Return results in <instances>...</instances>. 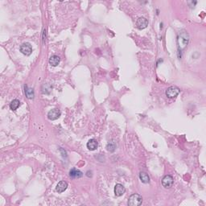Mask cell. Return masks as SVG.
<instances>
[{
	"instance_id": "cell-1",
	"label": "cell",
	"mask_w": 206,
	"mask_h": 206,
	"mask_svg": "<svg viewBox=\"0 0 206 206\" xmlns=\"http://www.w3.org/2000/svg\"><path fill=\"white\" fill-rule=\"evenodd\" d=\"M188 40H189V36H188V34L187 32L185 31H182V32H179L178 37H177V44H178L179 49L185 48V47L187 46L188 43Z\"/></svg>"
},
{
	"instance_id": "cell-2",
	"label": "cell",
	"mask_w": 206,
	"mask_h": 206,
	"mask_svg": "<svg viewBox=\"0 0 206 206\" xmlns=\"http://www.w3.org/2000/svg\"><path fill=\"white\" fill-rule=\"evenodd\" d=\"M143 202L142 196L137 193L132 194V195L129 197L128 205L130 206H139Z\"/></svg>"
},
{
	"instance_id": "cell-3",
	"label": "cell",
	"mask_w": 206,
	"mask_h": 206,
	"mask_svg": "<svg viewBox=\"0 0 206 206\" xmlns=\"http://www.w3.org/2000/svg\"><path fill=\"white\" fill-rule=\"evenodd\" d=\"M179 89L176 86H170L166 90V95L169 98H174L179 94Z\"/></svg>"
},
{
	"instance_id": "cell-4",
	"label": "cell",
	"mask_w": 206,
	"mask_h": 206,
	"mask_svg": "<svg viewBox=\"0 0 206 206\" xmlns=\"http://www.w3.org/2000/svg\"><path fill=\"white\" fill-rule=\"evenodd\" d=\"M20 52L25 56H30L32 52V48L28 43H24L20 46Z\"/></svg>"
},
{
	"instance_id": "cell-5",
	"label": "cell",
	"mask_w": 206,
	"mask_h": 206,
	"mask_svg": "<svg viewBox=\"0 0 206 206\" xmlns=\"http://www.w3.org/2000/svg\"><path fill=\"white\" fill-rule=\"evenodd\" d=\"M173 181L174 180H173L172 176L168 175V176H165L163 177V179H162V185L165 188H170L172 186V185H173Z\"/></svg>"
},
{
	"instance_id": "cell-6",
	"label": "cell",
	"mask_w": 206,
	"mask_h": 206,
	"mask_svg": "<svg viewBox=\"0 0 206 206\" xmlns=\"http://www.w3.org/2000/svg\"><path fill=\"white\" fill-rule=\"evenodd\" d=\"M61 110L59 109H52L48 114V118L50 120H56L61 116Z\"/></svg>"
},
{
	"instance_id": "cell-7",
	"label": "cell",
	"mask_w": 206,
	"mask_h": 206,
	"mask_svg": "<svg viewBox=\"0 0 206 206\" xmlns=\"http://www.w3.org/2000/svg\"><path fill=\"white\" fill-rule=\"evenodd\" d=\"M147 25H148V21H147V19H145L143 17H140V18L137 19L136 27L139 29H144V28H146L147 27Z\"/></svg>"
},
{
	"instance_id": "cell-8",
	"label": "cell",
	"mask_w": 206,
	"mask_h": 206,
	"mask_svg": "<svg viewBox=\"0 0 206 206\" xmlns=\"http://www.w3.org/2000/svg\"><path fill=\"white\" fill-rule=\"evenodd\" d=\"M126 192V188L121 184H117L114 187V194L117 196H123Z\"/></svg>"
},
{
	"instance_id": "cell-9",
	"label": "cell",
	"mask_w": 206,
	"mask_h": 206,
	"mask_svg": "<svg viewBox=\"0 0 206 206\" xmlns=\"http://www.w3.org/2000/svg\"><path fill=\"white\" fill-rule=\"evenodd\" d=\"M67 188H68L67 182H65V181H64V180H62V181L58 183V185H56V192H58L59 193H61L66 190V189H67Z\"/></svg>"
},
{
	"instance_id": "cell-10",
	"label": "cell",
	"mask_w": 206,
	"mask_h": 206,
	"mask_svg": "<svg viewBox=\"0 0 206 206\" xmlns=\"http://www.w3.org/2000/svg\"><path fill=\"white\" fill-rule=\"evenodd\" d=\"M69 176L72 178H80L83 176V173L80 171L78 170L76 168H72V170H70L69 171Z\"/></svg>"
},
{
	"instance_id": "cell-11",
	"label": "cell",
	"mask_w": 206,
	"mask_h": 206,
	"mask_svg": "<svg viewBox=\"0 0 206 206\" xmlns=\"http://www.w3.org/2000/svg\"><path fill=\"white\" fill-rule=\"evenodd\" d=\"M97 146H98V143H97V140H95V139H90L87 143V147H88L89 150L90 151L96 150L97 148Z\"/></svg>"
},
{
	"instance_id": "cell-12",
	"label": "cell",
	"mask_w": 206,
	"mask_h": 206,
	"mask_svg": "<svg viewBox=\"0 0 206 206\" xmlns=\"http://www.w3.org/2000/svg\"><path fill=\"white\" fill-rule=\"evenodd\" d=\"M60 61H61V59H60V57L58 56H56V55H53V56H52L51 57H50V59H49V64H51L52 66H57L58 64H59L60 63Z\"/></svg>"
},
{
	"instance_id": "cell-13",
	"label": "cell",
	"mask_w": 206,
	"mask_h": 206,
	"mask_svg": "<svg viewBox=\"0 0 206 206\" xmlns=\"http://www.w3.org/2000/svg\"><path fill=\"white\" fill-rule=\"evenodd\" d=\"M139 179H141V181L144 184H148L150 182V178L148 176V175L145 172H140L139 174Z\"/></svg>"
},
{
	"instance_id": "cell-14",
	"label": "cell",
	"mask_w": 206,
	"mask_h": 206,
	"mask_svg": "<svg viewBox=\"0 0 206 206\" xmlns=\"http://www.w3.org/2000/svg\"><path fill=\"white\" fill-rule=\"evenodd\" d=\"M25 94H26V97L29 99H32L34 97V91L33 89L31 88H28L27 86H25Z\"/></svg>"
},
{
	"instance_id": "cell-15",
	"label": "cell",
	"mask_w": 206,
	"mask_h": 206,
	"mask_svg": "<svg viewBox=\"0 0 206 206\" xmlns=\"http://www.w3.org/2000/svg\"><path fill=\"white\" fill-rule=\"evenodd\" d=\"M19 106H20V102H19V100L14 99L13 101L11 102V104H10V108H11V110H16L19 108Z\"/></svg>"
},
{
	"instance_id": "cell-16",
	"label": "cell",
	"mask_w": 206,
	"mask_h": 206,
	"mask_svg": "<svg viewBox=\"0 0 206 206\" xmlns=\"http://www.w3.org/2000/svg\"><path fill=\"white\" fill-rule=\"evenodd\" d=\"M115 147H116V146H115L114 143V142H110L109 143H108V144H107V146H106L107 151H111V152L115 150Z\"/></svg>"
}]
</instances>
